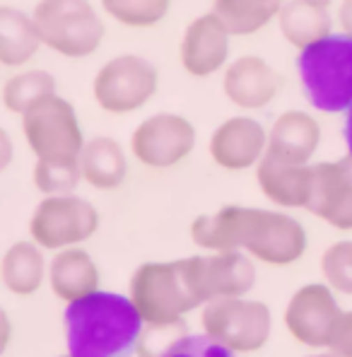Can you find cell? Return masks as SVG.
Wrapping results in <instances>:
<instances>
[{
    "label": "cell",
    "instance_id": "cell-1",
    "mask_svg": "<svg viewBox=\"0 0 352 357\" xmlns=\"http://www.w3.org/2000/svg\"><path fill=\"white\" fill-rule=\"evenodd\" d=\"M191 239L210 251H249L268 266H290L307 249V232L294 218L244 206L198 215L191 222Z\"/></svg>",
    "mask_w": 352,
    "mask_h": 357
},
{
    "label": "cell",
    "instance_id": "cell-2",
    "mask_svg": "<svg viewBox=\"0 0 352 357\" xmlns=\"http://www.w3.org/2000/svg\"><path fill=\"white\" fill-rule=\"evenodd\" d=\"M145 321L130 297L114 292L70 302L66 309V338L72 357H128L138 350Z\"/></svg>",
    "mask_w": 352,
    "mask_h": 357
},
{
    "label": "cell",
    "instance_id": "cell-3",
    "mask_svg": "<svg viewBox=\"0 0 352 357\" xmlns=\"http://www.w3.org/2000/svg\"><path fill=\"white\" fill-rule=\"evenodd\" d=\"M130 299L147 326L183 321V314L208 304L198 256L167 264H143L130 278Z\"/></svg>",
    "mask_w": 352,
    "mask_h": 357
},
{
    "label": "cell",
    "instance_id": "cell-4",
    "mask_svg": "<svg viewBox=\"0 0 352 357\" xmlns=\"http://www.w3.org/2000/svg\"><path fill=\"white\" fill-rule=\"evenodd\" d=\"M297 73L304 97L323 114L352 109V36L330 34L299 51Z\"/></svg>",
    "mask_w": 352,
    "mask_h": 357
},
{
    "label": "cell",
    "instance_id": "cell-5",
    "mask_svg": "<svg viewBox=\"0 0 352 357\" xmlns=\"http://www.w3.org/2000/svg\"><path fill=\"white\" fill-rule=\"evenodd\" d=\"M46 49L70 61L97 54L107 27L89 0H39L31 10Z\"/></svg>",
    "mask_w": 352,
    "mask_h": 357
},
{
    "label": "cell",
    "instance_id": "cell-6",
    "mask_svg": "<svg viewBox=\"0 0 352 357\" xmlns=\"http://www.w3.org/2000/svg\"><path fill=\"white\" fill-rule=\"evenodd\" d=\"M22 135L31 155L44 162H80L85 150L77 112L59 92L39 99L22 114Z\"/></svg>",
    "mask_w": 352,
    "mask_h": 357
},
{
    "label": "cell",
    "instance_id": "cell-7",
    "mask_svg": "<svg viewBox=\"0 0 352 357\" xmlns=\"http://www.w3.org/2000/svg\"><path fill=\"white\" fill-rule=\"evenodd\" d=\"M160 92V68L135 54L114 56L92 80L94 104L104 114L128 116L140 112Z\"/></svg>",
    "mask_w": 352,
    "mask_h": 357
},
{
    "label": "cell",
    "instance_id": "cell-8",
    "mask_svg": "<svg viewBox=\"0 0 352 357\" xmlns=\"http://www.w3.org/2000/svg\"><path fill=\"white\" fill-rule=\"evenodd\" d=\"M201 324L210 338L234 353H256L270 335V309L263 302L241 297H220L206 304Z\"/></svg>",
    "mask_w": 352,
    "mask_h": 357
},
{
    "label": "cell",
    "instance_id": "cell-9",
    "mask_svg": "<svg viewBox=\"0 0 352 357\" xmlns=\"http://www.w3.org/2000/svg\"><path fill=\"white\" fill-rule=\"evenodd\" d=\"M99 229V213L80 196H46L29 220L31 241L41 249H68L87 241Z\"/></svg>",
    "mask_w": 352,
    "mask_h": 357
},
{
    "label": "cell",
    "instance_id": "cell-10",
    "mask_svg": "<svg viewBox=\"0 0 352 357\" xmlns=\"http://www.w3.org/2000/svg\"><path fill=\"white\" fill-rule=\"evenodd\" d=\"M196 126L181 114L160 112L140 121L130 133V152L143 167L169 169L196 150Z\"/></svg>",
    "mask_w": 352,
    "mask_h": 357
},
{
    "label": "cell",
    "instance_id": "cell-11",
    "mask_svg": "<svg viewBox=\"0 0 352 357\" xmlns=\"http://www.w3.org/2000/svg\"><path fill=\"white\" fill-rule=\"evenodd\" d=\"M333 287L312 282L299 287L285 309V326L294 340L309 348H328V340L340 319Z\"/></svg>",
    "mask_w": 352,
    "mask_h": 357
},
{
    "label": "cell",
    "instance_id": "cell-12",
    "mask_svg": "<svg viewBox=\"0 0 352 357\" xmlns=\"http://www.w3.org/2000/svg\"><path fill=\"white\" fill-rule=\"evenodd\" d=\"M229 34L227 24L210 10L196 17L183 29L181 44H178V61L186 75L206 80L215 73L229 66Z\"/></svg>",
    "mask_w": 352,
    "mask_h": 357
},
{
    "label": "cell",
    "instance_id": "cell-13",
    "mask_svg": "<svg viewBox=\"0 0 352 357\" xmlns=\"http://www.w3.org/2000/svg\"><path fill=\"white\" fill-rule=\"evenodd\" d=\"M208 152L215 165L227 172L259 167L268 152V128L259 119L229 116L213 130Z\"/></svg>",
    "mask_w": 352,
    "mask_h": 357
},
{
    "label": "cell",
    "instance_id": "cell-14",
    "mask_svg": "<svg viewBox=\"0 0 352 357\" xmlns=\"http://www.w3.org/2000/svg\"><path fill=\"white\" fill-rule=\"evenodd\" d=\"M307 210L335 229H352V155L314 165Z\"/></svg>",
    "mask_w": 352,
    "mask_h": 357
},
{
    "label": "cell",
    "instance_id": "cell-15",
    "mask_svg": "<svg viewBox=\"0 0 352 357\" xmlns=\"http://www.w3.org/2000/svg\"><path fill=\"white\" fill-rule=\"evenodd\" d=\"M280 89L282 75L261 56H239L222 70V94L241 112H261Z\"/></svg>",
    "mask_w": 352,
    "mask_h": 357
},
{
    "label": "cell",
    "instance_id": "cell-16",
    "mask_svg": "<svg viewBox=\"0 0 352 357\" xmlns=\"http://www.w3.org/2000/svg\"><path fill=\"white\" fill-rule=\"evenodd\" d=\"M321 145V123L302 109L282 112L268 128V152L290 165H309Z\"/></svg>",
    "mask_w": 352,
    "mask_h": 357
},
{
    "label": "cell",
    "instance_id": "cell-17",
    "mask_svg": "<svg viewBox=\"0 0 352 357\" xmlns=\"http://www.w3.org/2000/svg\"><path fill=\"white\" fill-rule=\"evenodd\" d=\"M201 282L208 302L220 297H244L256 285V266L241 251H213L198 256Z\"/></svg>",
    "mask_w": 352,
    "mask_h": 357
},
{
    "label": "cell",
    "instance_id": "cell-18",
    "mask_svg": "<svg viewBox=\"0 0 352 357\" xmlns=\"http://www.w3.org/2000/svg\"><path fill=\"white\" fill-rule=\"evenodd\" d=\"M314 165H290L266 155L256 167V181L270 203L280 208H307L312 196Z\"/></svg>",
    "mask_w": 352,
    "mask_h": 357
},
{
    "label": "cell",
    "instance_id": "cell-19",
    "mask_svg": "<svg viewBox=\"0 0 352 357\" xmlns=\"http://www.w3.org/2000/svg\"><path fill=\"white\" fill-rule=\"evenodd\" d=\"M49 282L54 295L70 304L99 290V268L85 249L68 246L49 264Z\"/></svg>",
    "mask_w": 352,
    "mask_h": 357
},
{
    "label": "cell",
    "instance_id": "cell-20",
    "mask_svg": "<svg viewBox=\"0 0 352 357\" xmlns=\"http://www.w3.org/2000/svg\"><path fill=\"white\" fill-rule=\"evenodd\" d=\"M277 27L292 49L304 51L333 34L335 17L323 5L309 0H287L277 15Z\"/></svg>",
    "mask_w": 352,
    "mask_h": 357
},
{
    "label": "cell",
    "instance_id": "cell-21",
    "mask_svg": "<svg viewBox=\"0 0 352 357\" xmlns=\"http://www.w3.org/2000/svg\"><path fill=\"white\" fill-rule=\"evenodd\" d=\"M82 181H87L97 191H114L123 183L128 174V157L118 140L109 135H97L87 140L80 155Z\"/></svg>",
    "mask_w": 352,
    "mask_h": 357
},
{
    "label": "cell",
    "instance_id": "cell-22",
    "mask_svg": "<svg viewBox=\"0 0 352 357\" xmlns=\"http://www.w3.org/2000/svg\"><path fill=\"white\" fill-rule=\"evenodd\" d=\"M44 41L31 13L3 5L0 8V63L5 68H24L34 61Z\"/></svg>",
    "mask_w": 352,
    "mask_h": 357
},
{
    "label": "cell",
    "instance_id": "cell-23",
    "mask_svg": "<svg viewBox=\"0 0 352 357\" xmlns=\"http://www.w3.org/2000/svg\"><path fill=\"white\" fill-rule=\"evenodd\" d=\"M46 261L36 241H15L3 256V282L13 295L27 297L41 287Z\"/></svg>",
    "mask_w": 352,
    "mask_h": 357
},
{
    "label": "cell",
    "instance_id": "cell-24",
    "mask_svg": "<svg viewBox=\"0 0 352 357\" xmlns=\"http://www.w3.org/2000/svg\"><path fill=\"white\" fill-rule=\"evenodd\" d=\"M285 0H213V13L232 36H251L277 20Z\"/></svg>",
    "mask_w": 352,
    "mask_h": 357
},
{
    "label": "cell",
    "instance_id": "cell-25",
    "mask_svg": "<svg viewBox=\"0 0 352 357\" xmlns=\"http://www.w3.org/2000/svg\"><path fill=\"white\" fill-rule=\"evenodd\" d=\"M59 92V82L49 70L29 68L10 75L3 85V107L15 116H22L24 112L39 99Z\"/></svg>",
    "mask_w": 352,
    "mask_h": 357
},
{
    "label": "cell",
    "instance_id": "cell-26",
    "mask_svg": "<svg viewBox=\"0 0 352 357\" xmlns=\"http://www.w3.org/2000/svg\"><path fill=\"white\" fill-rule=\"evenodd\" d=\"M102 10L130 29H150L169 15L171 0H99Z\"/></svg>",
    "mask_w": 352,
    "mask_h": 357
},
{
    "label": "cell",
    "instance_id": "cell-27",
    "mask_svg": "<svg viewBox=\"0 0 352 357\" xmlns=\"http://www.w3.org/2000/svg\"><path fill=\"white\" fill-rule=\"evenodd\" d=\"M31 181L44 196H66L82 181L80 162H44L36 160Z\"/></svg>",
    "mask_w": 352,
    "mask_h": 357
},
{
    "label": "cell",
    "instance_id": "cell-28",
    "mask_svg": "<svg viewBox=\"0 0 352 357\" xmlns=\"http://www.w3.org/2000/svg\"><path fill=\"white\" fill-rule=\"evenodd\" d=\"M321 273L333 290L352 295V241H335L323 251Z\"/></svg>",
    "mask_w": 352,
    "mask_h": 357
},
{
    "label": "cell",
    "instance_id": "cell-29",
    "mask_svg": "<svg viewBox=\"0 0 352 357\" xmlns=\"http://www.w3.org/2000/svg\"><path fill=\"white\" fill-rule=\"evenodd\" d=\"M186 333V321L169 324V326H147L140 335V357H164Z\"/></svg>",
    "mask_w": 352,
    "mask_h": 357
},
{
    "label": "cell",
    "instance_id": "cell-30",
    "mask_svg": "<svg viewBox=\"0 0 352 357\" xmlns=\"http://www.w3.org/2000/svg\"><path fill=\"white\" fill-rule=\"evenodd\" d=\"M164 357H234V350L210 335H183Z\"/></svg>",
    "mask_w": 352,
    "mask_h": 357
},
{
    "label": "cell",
    "instance_id": "cell-31",
    "mask_svg": "<svg viewBox=\"0 0 352 357\" xmlns=\"http://www.w3.org/2000/svg\"><path fill=\"white\" fill-rule=\"evenodd\" d=\"M328 348L340 357H352V312H343L328 340Z\"/></svg>",
    "mask_w": 352,
    "mask_h": 357
},
{
    "label": "cell",
    "instance_id": "cell-32",
    "mask_svg": "<svg viewBox=\"0 0 352 357\" xmlns=\"http://www.w3.org/2000/svg\"><path fill=\"white\" fill-rule=\"evenodd\" d=\"M335 27L340 29V34L352 36V0H340L335 10Z\"/></svg>",
    "mask_w": 352,
    "mask_h": 357
},
{
    "label": "cell",
    "instance_id": "cell-33",
    "mask_svg": "<svg viewBox=\"0 0 352 357\" xmlns=\"http://www.w3.org/2000/svg\"><path fill=\"white\" fill-rule=\"evenodd\" d=\"M343 135H345V145H348V155H352V109L345 114V128H343Z\"/></svg>",
    "mask_w": 352,
    "mask_h": 357
},
{
    "label": "cell",
    "instance_id": "cell-34",
    "mask_svg": "<svg viewBox=\"0 0 352 357\" xmlns=\"http://www.w3.org/2000/svg\"><path fill=\"white\" fill-rule=\"evenodd\" d=\"M3 150H5L3 167H8V165H10V152H13V143H10V135H8V130H3Z\"/></svg>",
    "mask_w": 352,
    "mask_h": 357
},
{
    "label": "cell",
    "instance_id": "cell-35",
    "mask_svg": "<svg viewBox=\"0 0 352 357\" xmlns=\"http://www.w3.org/2000/svg\"><path fill=\"white\" fill-rule=\"evenodd\" d=\"M309 3H316V5H323V8H330L333 0H309Z\"/></svg>",
    "mask_w": 352,
    "mask_h": 357
},
{
    "label": "cell",
    "instance_id": "cell-36",
    "mask_svg": "<svg viewBox=\"0 0 352 357\" xmlns=\"http://www.w3.org/2000/svg\"><path fill=\"white\" fill-rule=\"evenodd\" d=\"M312 357H340V355H335V353H333V355H312Z\"/></svg>",
    "mask_w": 352,
    "mask_h": 357
},
{
    "label": "cell",
    "instance_id": "cell-37",
    "mask_svg": "<svg viewBox=\"0 0 352 357\" xmlns=\"http://www.w3.org/2000/svg\"><path fill=\"white\" fill-rule=\"evenodd\" d=\"M68 357H72V355H68Z\"/></svg>",
    "mask_w": 352,
    "mask_h": 357
}]
</instances>
